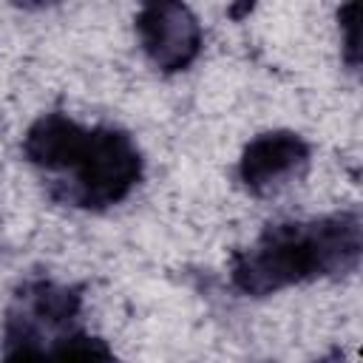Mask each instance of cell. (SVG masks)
I'll return each instance as SVG.
<instances>
[{"instance_id":"obj_6","label":"cell","mask_w":363,"mask_h":363,"mask_svg":"<svg viewBox=\"0 0 363 363\" xmlns=\"http://www.w3.org/2000/svg\"><path fill=\"white\" fill-rule=\"evenodd\" d=\"M337 23H340V34H343V60L352 71H357L360 65V23H357V3H346L337 11Z\"/></svg>"},{"instance_id":"obj_5","label":"cell","mask_w":363,"mask_h":363,"mask_svg":"<svg viewBox=\"0 0 363 363\" xmlns=\"http://www.w3.org/2000/svg\"><path fill=\"white\" fill-rule=\"evenodd\" d=\"M0 337H3L0 363H119L108 340L85 332L82 326L57 335L0 332Z\"/></svg>"},{"instance_id":"obj_3","label":"cell","mask_w":363,"mask_h":363,"mask_svg":"<svg viewBox=\"0 0 363 363\" xmlns=\"http://www.w3.org/2000/svg\"><path fill=\"white\" fill-rule=\"evenodd\" d=\"M133 28L139 48L162 74L187 71L204 48V28L184 3L142 6Z\"/></svg>"},{"instance_id":"obj_2","label":"cell","mask_w":363,"mask_h":363,"mask_svg":"<svg viewBox=\"0 0 363 363\" xmlns=\"http://www.w3.org/2000/svg\"><path fill=\"white\" fill-rule=\"evenodd\" d=\"M363 218L340 210L267 224L230 258V286L244 298H267L301 284L349 275L360 267Z\"/></svg>"},{"instance_id":"obj_7","label":"cell","mask_w":363,"mask_h":363,"mask_svg":"<svg viewBox=\"0 0 363 363\" xmlns=\"http://www.w3.org/2000/svg\"><path fill=\"white\" fill-rule=\"evenodd\" d=\"M312 363H349V360H346V354H343L340 349H332V352L320 354V357H318V360H312Z\"/></svg>"},{"instance_id":"obj_4","label":"cell","mask_w":363,"mask_h":363,"mask_svg":"<svg viewBox=\"0 0 363 363\" xmlns=\"http://www.w3.org/2000/svg\"><path fill=\"white\" fill-rule=\"evenodd\" d=\"M309 159H312V147L301 133L264 130L244 145L238 164H235V176L244 190L261 196L301 176Z\"/></svg>"},{"instance_id":"obj_1","label":"cell","mask_w":363,"mask_h":363,"mask_svg":"<svg viewBox=\"0 0 363 363\" xmlns=\"http://www.w3.org/2000/svg\"><path fill=\"white\" fill-rule=\"evenodd\" d=\"M23 156L48 176L60 204L102 213L122 204L145 176L136 139L116 125H82L68 113H40L23 133Z\"/></svg>"}]
</instances>
